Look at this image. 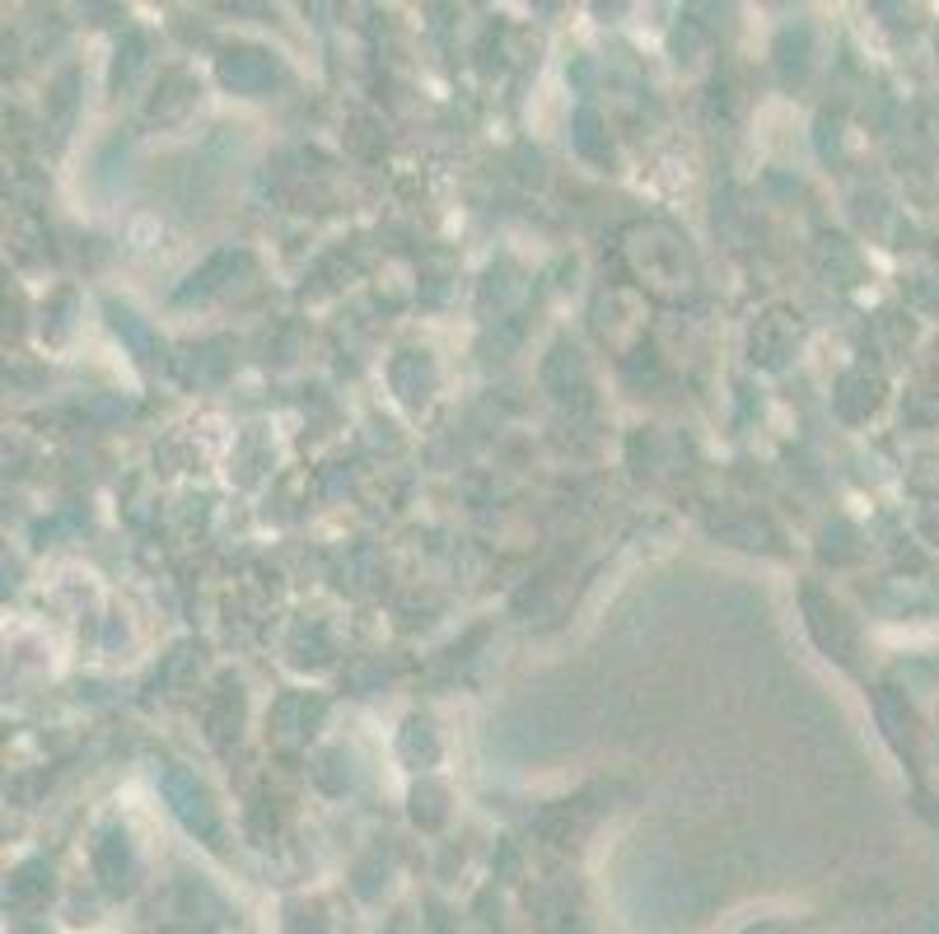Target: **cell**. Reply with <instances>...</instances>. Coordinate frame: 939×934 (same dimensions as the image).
I'll use <instances>...</instances> for the list:
<instances>
[{"instance_id":"obj_1","label":"cell","mask_w":939,"mask_h":934,"mask_svg":"<svg viewBox=\"0 0 939 934\" xmlns=\"http://www.w3.org/2000/svg\"><path fill=\"white\" fill-rule=\"evenodd\" d=\"M164 800L173 804L178 823H183L188 832H196V836H220L211 790L201 785L188 766H169V771H164Z\"/></svg>"},{"instance_id":"obj_2","label":"cell","mask_w":939,"mask_h":934,"mask_svg":"<svg viewBox=\"0 0 939 934\" xmlns=\"http://www.w3.org/2000/svg\"><path fill=\"white\" fill-rule=\"evenodd\" d=\"M804 612H809V631H814V641H818L827 654H832V659H841V664H851L856 631L846 626L841 607H837L832 599H822L818 589H804Z\"/></svg>"},{"instance_id":"obj_3","label":"cell","mask_w":939,"mask_h":934,"mask_svg":"<svg viewBox=\"0 0 939 934\" xmlns=\"http://www.w3.org/2000/svg\"><path fill=\"white\" fill-rule=\"evenodd\" d=\"M276 80V61L266 57L262 48H230L220 57V84L234 89V94H266Z\"/></svg>"},{"instance_id":"obj_4","label":"cell","mask_w":939,"mask_h":934,"mask_svg":"<svg viewBox=\"0 0 939 934\" xmlns=\"http://www.w3.org/2000/svg\"><path fill=\"white\" fill-rule=\"evenodd\" d=\"M795 337H799V328L786 323V313L763 318V323H757V332H753V360L780 364V360H786V351L795 347Z\"/></svg>"},{"instance_id":"obj_5","label":"cell","mask_w":939,"mask_h":934,"mask_svg":"<svg viewBox=\"0 0 939 934\" xmlns=\"http://www.w3.org/2000/svg\"><path fill=\"white\" fill-rule=\"evenodd\" d=\"M108 318H113V332L127 337V347L137 351L141 360H154V355H160V341H154V332H150L127 304H108Z\"/></svg>"},{"instance_id":"obj_6","label":"cell","mask_w":939,"mask_h":934,"mask_svg":"<svg viewBox=\"0 0 939 934\" xmlns=\"http://www.w3.org/2000/svg\"><path fill=\"white\" fill-rule=\"evenodd\" d=\"M397 753L407 757L412 766H431L435 753H440V743H435V729L426 720H407V729H402V739H397Z\"/></svg>"},{"instance_id":"obj_7","label":"cell","mask_w":939,"mask_h":934,"mask_svg":"<svg viewBox=\"0 0 939 934\" xmlns=\"http://www.w3.org/2000/svg\"><path fill=\"white\" fill-rule=\"evenodd\" d=\"M99 870L108 874L113 887H127V874H131V846H127V832H108V841L99 846Z\"/></svg>"},{"instance_id":"obj_8","label":"cell","mask_w":939,"mask_h":934,"mask_svg":"<svg viewBox=\"0 0 939 934\" xmlns=\"http://www.w3.org/2000/svg\"><path fill=\"white\" fill-rule=\"evenodd\" d=\"M239 720H243V696H239V682H225V692H220V705L206 715V729L215 743H225V734L234 729L239 734Z\"/></svg>"},{"instance_id":"obj_9","label":"cell","mask_w":939,"mask_h":934,"mask_svg":"<svg viewBox=\"0 0 939 934\" xmlns=\"http://www.w3.org/2000/svg\"><path fill=\"white\" fill-rule=\"evenodd\" d=\"M412 817H416V823H426V827H440L444 823V790L431 785V781H421L412 790Z\"/></svg>"},{"instance_id":"obj_10","label":"cell","mask_w":939,"mask_h":934,"mask_svg":"<svg viewBox=\"0 0 939 934\" xmlns=\"http://www.w3.org/2000/svg\"><path fill=\"white\" fill-rule=\"evenodd\" d=\"M575 145L585 150L589 159H608V145L598 141V118H594V112H579V118H575Z\"/></svg>"},{"instance_id":"obj_11","label":"cell","mask_w":939,"mask_h":934,"mask_svg":"<svg viewBox=\"0 0 939 934\" xmlns=\"http://www.w3.org/2000/svg\"><path fill=\"white\" fill-rule=\"evenodd\" d=\"M141 52H145V38H131L127 42V61L118 57V71H113V84H122V80H131V71L141 66Z\"/></svg>"}]
</instances>
